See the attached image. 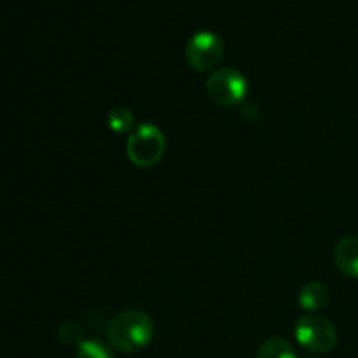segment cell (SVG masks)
Listing matches in <instances>:
<instances>
[{
    "instance_id": "obj_1",
    "label": "cell",
    "mask_w": 358,
    "mask_h": 358,
    "mask_svg": "<svg viewBox=\"0 0 358 358\" xmlns=\"http://www.w3.org/2000/svg\"><path fill=\"white\" fill-rule=\"evenodd\" d=\"M154 322L145 311L126 310L112 318L108 325V341L122 353H136L154 339Z\"/></svg>"
},
{
    "instance_id": "obj_2",
    "label": "cell",
    "mask_w": 358,
    "mask_h": 358,
    "mask_svg": "<svg viewBox=\"0 0 358 358\" xmlns=\"http://www.w3.org/2000/svg\"><path fill=\"white\" fill-rule=\"evenodd\" d=\"M164 150H166V138L163 131L150 122H142L136 126L126 142L128 159L138 168L156 166L163 159Z\"/></svg>"
},
{
    "instance_id": "obj_3",
    "label": "cell",
    "mask_w": 358,
    "mask_h": 358,
    "mask_svg": "<svg viewBox=\"0 0 358 358\" xmlns=\"http://www.w3.org/2000/svg\"><path fill=\"white\" fill-rule=\"evenodd\" d=\"M297 343L313 353H327L338 345V331L329 318L317 313H306L294 327Z\"/></svg>"
},
{
    "instance_id": "obj_4",
    "label": "cell",
    "mask_w": 358,
    "mask_h": 358,
    "mask_svg": "<svg viewBox=\"0 0 358 358\" xmlns=\"http://www.w3.org/2000/svg\"><path fill=\"white\" fill-rule=\"evenodd\" d=\"M205 90L213 103L220 107H234L247 96L248 80L240 70L233 66H222L210 73Z\"/></svg>"
},
{
    "instance_id": "obj_5",
    "label": "cell",
    "mask_w": 358,
    "mask_h": 358,
    "mask_svg": "<svg viewBox=\"0 0 358 358\" xmlns=\"http://www.w3.org/2000/svg\"><path fill=\"white\" fill-rule=\"evenodd\" d=\"M224 58V42L217 34L208 30L196 31L185 44L187 65L196 72L212 73L219 69Z\"/></svg>"
},
{
    "instance_id": "obj_6",
    "label": "cell",
    "mask_w": 358,
    "mask_h": 358,
    "mask_svg": "<svg viewBox=\"0 0 358 358\" xmlns=\"http://www.w3.org/2000/svg\"><path fill=\"white\" fill-rule=\"evenodd\" d=\"M334 262L343 275L358 280V236H346L336 245Z\"/></svg>"
},
{
    "instance_id": "obj_7",
    "label": "cell",
    "mask_w": 358,
    "mask_h": 358,
    "mask_svg": "<svg viewBox=\"0 0 358 358\" xmlns=\"http://www.w3.org/2000/svg\"><path fill=\"white\" fill-rule=\"evenodd\" d=\"M329 301V289L322 282H310L301 289L297 303L306 313H317Z\"/></svg>"
},
{
    "instance_id": "obj_8",
    "label": "cell",
    "mask_w": 358,
    "mask_h": 358,
    "mask_svg": "<svg viewBox=\"0 0 358 358\" xmlns=\"http://www.w3.org/2000/svg\"><path fill=\"white\" fill-rule=\"evenodd\" d=\"M257 358H299L296 350L292 348L287 339L283 338H269L261 345L257 352Z\"/></svg>"
},
{
    "instance_id": "obj_9",
    "label": "cell",
    "mask_w": 358,
    "mask_h": 358,
    "mask_svg": "<svg viewBox=\"0 0 358 358\" xmlns=\"http://www.w3.org/2000/svg\"><path fill=\"white\" fill-rule=\"evenodd\" d=\"M107 124L108 128H110L114 133H117V135H128V133L131 135L133 129L136 128L133 114L128 110V108H122V107H117L114 108V110L108 112Z\"/></svg>"
},
{
    "instance_id": "obj_10",
    "label": "cell",
    "mask_w": 358,
    "mask_h": 358,
    "mask_svg": "<svg viewBox=\"0 0 358 358\" xmlns=\"http://www.w3.org/2000/svg\"><path fill=\"white\" fill-rule=\"evenodd\" d=\"M76 358H114L110 346L98 339H86L77 346Z\"/></svg>"
},
{
    "instance_id": "obj_11",
    "label": "cell",
    "mask_w": 358,
    "mask_h": 358,
    "mask_svg": "<svg viewBox=\"0 0 358 358\" xmlns=\"http://www.w3.org/2000/svg\"><path fill=\"white\" fill-rule=\"evenodd\" d=\"M59 338H62V341L65 345L79 346L83 343V336H80L79 327L73 322H66V324L62 325V329H59Z\"/></svg>"
}]
</instances>
